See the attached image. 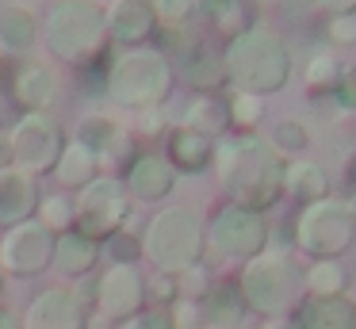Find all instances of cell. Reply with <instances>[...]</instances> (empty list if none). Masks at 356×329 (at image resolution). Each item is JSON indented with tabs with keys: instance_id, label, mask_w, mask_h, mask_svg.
Returning a JSON list of instances; mask_svg holds the SVG:
<instances>
[{
	"instance_id": "obj_45",
	"label": "cell",
	"mask_w": 356,
	"mask_h": 329,
	"mask_svg": "<svg viewBox=\"0 0 356 329\" xmlns=\"http://www.w3.org/2000/svg\"><path fill=\"white\" fill-rule=\"evenodd\" d=\"M261 329H299V326H295V318H272V321H264Z\"/></svg>"
},
{
	"instance_id": "obj_23",
	"label": "cell",
	"mask_w": 356,
	"mask_h": 329,
	"mask_svg": "<svg viewBox=\"0 0 356 329\" xmlns=\"http://www.w3.org/2000/svg\"><path fill=\"white\" fill-rule=\"evenodd\" d=\"M100 260V245L88 241L85 234L77 230H65L58 234V245H54V268L65 275V280H88Z\"/></svg>"
},
{
	"instance_id": "obj_16",
	"label": "cell",
	"mask_w": 356,
	"mask_h": 329,
	"mask_svg": "<svg viewBox=\"0 0 356 329\" xmlns=\"http://www.w3.org/2000/svg\"><path fill=\"white\" fill-rule=\"evenodd\" d=\"M19 326L24 329H88V310L73 295V287H42L27 303Z\"/></svg>"
},
{
	"instance_id": "obj_5",
	"label": "cell",
	"mask_w": 356,
	"mask_h": 329,
	"mask_svg": "<svg viewBox=\"0 0 356 329\" xmlns=\"http://www.w3.org/2000/svg\"><path fill=\"white\" fill-rule=\"evenodd\" d=\"M302 268L299 257L291 252H268L253 257L249 264H241L238 272V291L249 314L272 321V318H295L302 303H307V283H302Z\"/></svg>"
},
{
	"instance_id": "obj_6",
	"label": "cell",
	"mask_w": 356,
	"mask_h": 329,
	"mask_svg": "<svg viewBox=\"0 0 356 329\" xmlns=\"http://www.w3.org/2000/svg\"><path fill=\"white\" fill-rule=\"evenodd\" d=\"M138 237L142 260L161 275H180L207 260V222L192 207H161Z\"/></svg>"
},
{
	"instance_id": "obj_42",
	"label": "cell",
	"mask_w": 356,
	"mask_h": 329,
	"mask_svg": "<svg viewBox=\"0 0 356 329\" xmlns=\"http://www.w3.org/2000/svg\"><path fill=\"white\" fill-rule=\"evenodd\" d=\"M310 4L318 8V12H325L333 19V15H348V12H356V0H310Z\"/></svg>"
},
{
	"instance_id": "obj_24",
	"label": "cell",
	"mask_w": 356,
	"mask_h": 329,
	"mask_svg": "<svg viewBox=\"0 0 356 329\" xmlns=\"http://www.w3.org/2000/svg\"><path fill=\"white\" fill-rule=\"evenodd\" d=\"M180 127L195 130V134L211 138V142L226 138V130H230L226 96H218V92H195V99L184 107V119H180Z\"/></svg>"
},
{
	"instance_id": "obj_44",
	"label": "cell",
	"mask_w": 356,
	"mask_h": 329,
	"mask_svg": "<svg viewBox=\"0 0 356 329\" xmlns=\"http://www.w3.org/2000/svg\"><path fill=\"white\" fill-rule=\"evenodd\" d=\"M16 165V157H12V142L8 134H0V168H12Z\"/></svg>"
},
{
	"instance_id": "obj_7",
	"label": "cell",
	"mask_w": 356,
	"mask_h": 329,
	"mask_svg": "<svg viewBox=\"0 0 356 329\" xmlns=\"http://www.w3.org/2000/svg\"><path fill=\"white\" fill-rule=\"evenodd\" d=\"M291 241L310 260H341V252H348V245L356 241V222L348 214L345 199L325 195L318 203L299 207L295 226H291Z\"/></svg>"
},
{
	"instance_id": "obj_39",
	"label": "cell",
	"mask_w": 356,
	"mask_h": 329,
	"mask_svg": "<svg viewBox=\"0 0 356 329\" xmlns=\"http://www.w3.org/2000/svg\"><path fill=\"white\" fill-rule=\"evenodd\" d=\"M333 96H337V104L345 107V111H356V58L341 65V77H337Z\"/></svg>"
},
{
	"instance_id": "obj_11",
	"label": "cell",
	"mask_w": 356,
	"mask_h": 329,
	"mask_svg": "<svg viewBox=\"0 0 356 329\" xmlns=\"http://www.w3.org/2000/svg\"><path fill=\"white\" fill-rule=\"evenodd\" d=\"M54 245L58 234H50L35 218L8 226L0 237V268H4V275H16V280L42 275L47 268H54Z\"/></svg>"
},
{
	"instance_id": "obj_10",
	"label": "cell",
	"mask_w": 356,
	"mask_h": 329,
	"mask_svg": "<svg viewBox=\"0 0 356 329\" xmlns=\"http://www.w3.org/2000/svg\"><path fill=\"white\" fill-rule=\"evenodd\" d=\"M8 142H12L16 168H24V172H31V176H50L70 138H65L62 122L50 111H24L12 122Z\"/></svg>"
},
{
	"instance_id": "obj_40",
	"label": "cell",
	"mask_w": 356,
	"mask_h": 329,
	"mask_svg": "<svg viewBox=\"0 0 356 329\" xmlns=\"http://www.w3.org/2000/svg\"><path fill=\"white\" fill-rule=\"evenodd\" d=\"M325 35H330V42H337V46H356V12L333 15V19L325 23Z\"/></svg>"
},
{
	"instance_id": "obj_13",
	"label": "cell",
	"mask_w": 356,
	"mask_h": 329,
	"mask_svg": "<svg viewBox=\"0 0 356 329\" xmlns=\"http://www.w3.org/2000/svg\"><path fill=\"white\" fill-rule=\"evenodd\" d=\"M180 42L161 46L169 58L177 81H184L195 92H218L226 84V69H222V50H215L211 42H203L200 35H184V27L177 31Z\"/></svg>"
},
{
	"instance_id": "obj_19",
	"label": "cell",
	"mask_w": 356,
	"mask_h": 329,
	"mask_svg": "<svg viewBox=\"0 0 356 329\" xmlns=\"http://www.w3.org/2000/svg\"><path fill=\"white\" fill-rule=\"evenodd\" d=\"M39 35H42V23H39V15H35L31 4H24V0H8V4L0 8V50L4 54L24 58V54L35 50Z\"/></svg>"
},
{
	"instance_id": "obj_29",
	"label": "cell",
	"mask_w": 356,
	"mask_h": 329,
	"mask_svg": "<svg viewBox=\"0 0 356 329\" xmlns=\"http://www.w3.org/2000/svg\"><path fill=\"white\" fill-rule=\"evenodd\" d=\"M302 283H307V298H333L345 295L348 272L341 260H310L302 268Z\"/></svg>"
},
{
	"instance_id": "obj_25",
	"label": "cell",
	"mask_w": 356,
	"mask_h": 329,
	"mask_svg": "<svg viewBox=\"0 0 356 329\" xmlns=\"http://www.w3.org/2000/svg\"><path fill=\"white\" fill-rule=\"evenodd\" d=\"M195 12H203V19H207V27L215 31L222 42H230V38H238L241 31L253 27V8H249V0H195Z\"/></svg>"
},
{
	"instance_id": "obj_36",
	"label": "cell",
	"mask_w": 356,
	"mask_h": 329,
	"mask_svg": "<svg viewBox=\"0 0 356 329\" xmlns=\"http://www.w3.org/2000/svg\"><path fill=\"white\" fill-rule=\"evenodd\" d=\"M154 12L165 31H180L195 15V0H154Z\"/></svg>"
},
{
	"instance_id": "obj_15",
	"label": "cell",
	"mask_w": 356,
	"mask_h": 329,
	"mask_svg": "<svg viewBox=\"0 0 356 329\" xmlns=\"http://www.w3.org/2000/svg\"><path fill=\"white\" fill-rule=\"evenodd\" d=\"M127 191H131L134 203H165L177 188V168L169 165V157L157 150H138L127 161V176H123Z\"/></svg>"
},
{
	"instance_id": "obj_26",
	"label": "cell",
	"mask_w": 356,
	"mask_h": 329,
	"mask_svg": "<svg viewBox=\"0 0 356 329\" xmlns=\"http://www.w3.org/2000/svg\"><path fill=\"white\" fill-rule=\"evenodd\" d=\"M58 180V188L65 191V195H77L81 188H88V184L100 176V161L92 157V153L85 150L81 142H65V150H62V157H58V165H54V172H50Z\"/></svg>"
},
{
	"instance_id": "obj_38",
	"label": "cell",
	"mask_w": 356,
	"mask_h": 329,
	"mask_svg": "<svg viewBox=\"0 0 356 329\" xmlns=\"http://www.w3.org/2000/svg\"><path fill=\"white\" fill-rule=\"evenodd\" d=\"M115 329H172V321H169V310H165V306H146V310H138L134 318L119 321Z\"/></svg>"
},
{
	"instance_id": "obj_28",
	"label": "cell",
	"mask_w": 356,
	"mask_h": 329,
	"mask_svg": "<svg viewBox=\"0 0 356 329\" xmlns=\"http://www.w3.org/2000/svg\"><path fill=\"white\" fill-rule=\"evenodd\" d=\"M203 318L207 326H222V329H241L245 318V303H241V291L234 280H215L211 291L203 295Z\"/></svg>"
},
{
	"instance_id": "obj_35",
	"label": "cell",
	"mask_w": 356,
	"mask_h": 329,
	"mask_svg": "<svg viewBox=\"0 0 356 329\" xmlns=\"http://www.w3.org/2000/svg\"><path fill=\"white\" fill-rule=\"evenodd\" d=\"M108 252H111V264H138L142 260V237L134 234V230H119L115 237H108Z\"/></svg>"
},
{
	"instance_id": "obj_43",
	"label": "cell",
	"mask_w": 356,
	"mask_h": 329,
	"mask_svg": "<svg viewBox=\"0 0 356 329\" xmlns=\"http://www.w3.org/2000/svg\"><path fill=\"white\" fill-rule=\"evenodd\" d=\"M0 329H24L19 326V314L12 310V306H4V303H0Z\"/></svg>"
},
{
	"instance_id": "obj_34",
	"label": "cell",
	"mask_w": 356,
	"mask_h": 329,
	"mask_svg": "<svg viewBox=\"0 0 356 329\" xmlns=\"http://www.w3.org/2000/svg\"><path fill=\"white\" fill-rule=\"evenodd\" d=\"M211 283H215V275H211V264L203 260V264H195V268H188V272L177 275V298L203 303V295L211 291Z\"/></svg>"
},
{
	"instance_id": "obj_20",
	"label": "cell",
	"mask_w": 356,
	"mask_h": 329,
	"mask_svg": "<svg viewBox=\"0 0 356 329\" xmlns=\"http://www.w3.org/2000/svg\"><path fill=\"white\" fill-rule=\"evenodd\" d=\"M165 157H169V165L177 168V172L200 176V172H207V168H211L215 142L177 122V127H169V138H165Z\"/></svg>"
},
{
	"instance_id": "obj_4",
	"label": "cell",
	"mask_w": 356,
	"mask_h": 329,
	"mask_svg": "<svg viewBox=\"0 0 356 329\" xmlns=\"http://www.w3.org/2000/svg\"><path fill=\"white\" fill-rule=\"evenodd\" d=\"M177 92V73L161 46H134L119 50L104 69V96L123 111H161Z\"/></svg>"
},
{
	"instance_id": "obj_33",
	"label": "cell",
	"mask_w": 356,
	"mask_h": 329,
	"mask_svg": "<svg viewBox=\"0 0 356 329\" xmlns=\"http://www.w3.org/2000/svg\"><path fill=\"white\" fill-rule=\"evenodd\" d=\"M35 222H42L50 234H65V230H73V199L65 195V191H58V195H42L39 211H35Z\"/></svg>"
},
{
	"instance_id": "obj_30",
	"label": "cell",
	"mask_w": 356,
	"mask_h": 329,
	"mask_svg": "<svg viewBox=\"0 0 356 329\" xmlns=\"http://www.w3.org/2000/svg\"><path fill=\"white\" fill-rule=\"evenodd\" d=\"M226 115H230V127L238 134H257V127L264 122L268 107L261 96H249V92H230L226 96Z\"/></svg>"
},
{
	"instance_id": "obj_22",
	"label": "cell",
	"mask_w": 356,
	"mask_h": 329,
	"mask_svg": "<svg viewBox=\"0 0 356 329\" xmlns=\"http://www.w3.org/2000/svg\"><path fill=\"white\" fill-rule=\"evenodd\" d=\"M299 329H356V303L348 295L333 298H307L295 310Z\"/></svg>"
},
{
	"instance_id": "obj_8",
	"label": "cell",
	"mask_w": 356,
	"mask_h": 329,
	"mask_svg": "<svg viewBox=\"0 0 356 329\" xmlns=\"http://www.w3.org/2000/svg\"><path fill=\"white\" fill-rule=\"evenodd\" d=\"M131 191H127V184L119 180L115 172H100L88 188L77 191V199H73V230L77 234H85L88 241L104 245L108 237H115L119 230L127 226V218H131Z\"/></svg>"
},
{
	"instance_id": "obj_18",
	"label": "cell",
	"mask_w": 356,
	"mask_h": 329,
	"mask_svg": "<svg viewBox=\"0 0 356 329\" xmlns=\"http://www.w3.org/2000/svg\"><path fill=\"white\" fill-rule=\"evenodd\" d=\"M42 203L39 176L24 172V168H0V226H19V222L35 218Z\"/></svg>"
},
{
	"instance_id": "obj_9",
	"label": "cell",
	"mask_w": 356,
	"mask_h": 329,
	"mask_svg": "<svg viewBox=\"0 0 356 329\" xmlns=\"http://www.w3.org/2000/svg\"><path fill=\"white\" fill-rule=\"evenodd\" d=\"M268 249V222L264 214L245 211L238 203H222L207 222V264H249Z\"/></svg>"
},
{
	"instance_id": "obj_3",
	"label": "cell",
	"mask_w": 356,
	"mask_h": 329,
	"mask_svg": "<svg viewBox=\"0 0 356 329\" xmlns=\"http://www.w3.org/2000/svg\"><path fill=\"white\" fill-rule=\"evenodd\" d=\"M222 69L234 92H249V96L264 99L291 81V50L272 23L257 19L238 38L222 42Z\"/></svg>"
},
{
	"instance_id": "obj_12",
	"label": "cell",
	"mask_w": 356,
	"mask_h": 329,
	"mask_svg": "<svg viewBox=\"0 0 356 329\" xmlns=\"http://www.w3.org/2000/svg\"><path fill=\"white\" fill-rule=\"evenodd\" d=\"M149 303V291H146V272H142V264H108L100 272V280H96V318L111 321V326H119V321L134 318L138 310H146Z\"/></svg>"
},
{
	"instance_id": "obj_48",
	"label": "cell",
	"mask_w": 356,
	"mask_h": 329,
	"mask_svg": "<svg viewBox=\"0 0 356 329\" xmlns=\"http://www.w3.org/2000/svg\"><path fill=\"white\" fill-rule=\"evenodd\" d=\"M207 329H222V326H207Z\"/></svg>"
},
{
	"instance_id": "obj_41",
	"label": "cell",
	"mask_w": 356,
	"mask_h": 329,
	"mask_svg": "<svg viewBox=\"0 0 356 329\" xmlns=\"http://www.w3.org/2000/svg\"><path fill=\"white\" fill-rule=\"evenodd\" d=\"M146 291L154 295V306L161 303V306H169V303H177V275H161V272H154L146 280Z\"/></svg>"
},
{
	"instance_id": "obj_32",
	"label": "cell",
	"mask_w": 356,
	"mask_h": 329,
	"mask_svg": "<svg viewBox=\"0 0 356 329\" xmlns=\"http://www.w3.org/2000/svg\"><path fill=\"white\" fill-rule=\"evenodd\" d=\"M337 77H341V61H337V54H333V50H314L307 58V73H302L307 92L325 96V92L337 88Z\"/></svg>"
},
{
	"instance_id": "obj_46",
	"label": "cell",
	"mask_w": 356,
	"mask_h": 329,
	"mask_svg": "<svg viewBox=\"0 0 356 329\" xmlns=\"http://www.w3.org/2000/svg\"><path fill=\"white\" fill-rule=\"evenodd\" d=\"M345 207H348V214H353V222H356V188L345 195Z\"/></svg>"
},
{
	"instance_id": "obj_37",
	"label": "cell",
	"mask_w": 356,
	"mask_h": 329,
	"mask_svg": "<svg viewBox=\"0 0 356 329\" xmlns=\"http://www.w3.org/2000/svg\"><path fill=\"white\" fill-rule=\"evenodd\" d=\"M165 310H169L172 329H207V318H203V306H200V303L177 298V303H169Z\"/></svg>"
},
{
	"instance_id": "obj_21",
	"label": "cell",
	"mask_w": 356,
	"mask_h": 329,
	"mask_svg": "<svg viewBox=\"0 0 356 329\" xmlns=\"http://www.w3.org/2000/svg\"><path fill=\"white\" fill-rule=\"evenodd\" d=\"M54 92H58V77L50 73V65H42L35 58L16 65V73H12V99L24 111H47Z\"/></svg>"
},
{
	"instance_id": "obj_14",
	"label": "cell",
	"mask_w": 356,
	"mask_h": 329,
	"mask_svg": "<svg viewBox=\"0 0 356 329\" xmlns=\"http://www.w3.org/2000/svg\"><path fill=\"white\" fill-rule=\"evenodd\" d=\"M73 142H81L96 161H100V172H104V168L111 172V168L127 165V161L134 157V145H131L134 134H131V127H127L123 119H115V115H108V111L81 115L77 130H73Z\"/></svg>"
},
{
	"instance_id": "obj_31",
	"label": "cell",
	"mask_w": 356,
	"mask_h": 329,
	"mask_svg": "<svg viewBox=\"0 0 356 329\" xmlns=\"http://www.w3.org/2000/svg\"><path fill=\"white\" fill-rule=\"evenodd\" d=\"M264 138H268V145L280 157H302V153L310 150V127L299 119H276V127Z\"/></svg>"
},
{
	"instance_id": "obj_1",
	"label": "cell",
	"mask_w": 356,
	"mask_h": 329,
	"mask_svg": "<svg viewBox=\"0 0 356 329\" xmlns=\"http://www.w3.org/2000/svg\"><path fill=\"white\" fill-rule=\"evenodd\" d=\"M211 168L218 176V188L226 191V203H238L245 211L264 214L284 195V168L287 161L268 145L264 134H226L215 142Z\"/></svg>"
},
{
	"instance_id": "obj_47",
	"label": "cell",
	"mask_w": 356,
	"mask_h": 329,
	"mask_svg": "<svg viewBox=\"0 0 356 329\" xmlns=\"http://www.w3.org/2000/svg\"><path fill=\"white\" fill-rule=\"evenodd\" d=\"M0 291H4V268H0Z\"/></svg>"
},
{
	"instance_id": "obj_17",
	"label": "cell",
	"mask_w": 356,
	"mask_h": 329,
	"mask_svg": "<svg viewBox=\"0 0 356 329\" xmlns=\"http://www.w3.org/2000/svg\"><path fill=\"white\" fill-rule=\"evenodd\" d=\"M108 35L119 50L149 46L154 35L161 31V19L154 12V0H111L108 8Z\"/></svg>"
},
{
	"instance_id": "obj_2",
	"label": "cell",
	"mask_w": 356,
	"mask_h": 329,
	"mask_svg": "<svg viewBox=\"0 0 356 329\" xmlns=\"http://www.w3.org/2000/svg\"><path fill=\"white\" fill-rule=\"evenodd\" d=\"M42 42L62 65L92 73L111 50L108 12L100 0H54L42 15Z\"/></svg>"
},
{
	"instance_id": "obj_27",
	"label": "cell",
	"mask_w": 356,
	"mask_h": 329,
	"mask_svg": "<svg viewBox=\"0 0 356 329\" xmlns=\"http://www.w3.org/2000/svg\"><path fill=\"white\" fill-rule=\"evenodd\" d=\"M284 195L299 199L302 207L307 203H318V199L330 195V176L318 161H307V157H295L287 161L284 168Z\"/></svg>"
}]
</instances>
